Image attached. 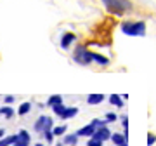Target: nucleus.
<instances>
[{"label": "nucleus", "mask_w": 156, "mask_h": 146, "mask_svg": "<svg viewBox=\"0 0 156 146\" xmlns=\"http://www.w3.org/2000/svg\"><path fill=\"white\" fill-rule=\"evenodd\" d=\"M111 134H113L111 130L108 129L106 125H102V127H97V129H95V132H94V136H92V137L102 141V143H106L108 139H111Z\"/></svg>", "instance_id": "5"}, {"label": "nucleus", "mask_w": 156, "mask_h": 146, "mask_svg": "<svg viewBox=\"0 0 156 146\" xmlns=\"http://www.w3.org/2000/svg\"><path fill=\"white\" fill-rule=\"evenodd\" d=\"M14 101H16L14 96H5V97H4V103H5V104H12Z\"/></svg>", "instance_id": "25"}, {"label": "nucleus", "mask_w": 156, "mask_h": 146, "mask_svg": "<svg viewBox=\"0 0 156 146\" xmlns=\"http://www.w3.org/2000/svg\"><path fill=\"white\" fill-rule=\"evenodd\" d=\"M33 129L37 132H44V130H49V129H54V122H52V118L47 117V115H40L37 118V122H35Z\"/></svg>", "instance_id": "4"}, {"label": "nucleus", "mask_w": 156, "mask_h": 146, "mask_svg": "<svg viewBox=\"0 0 156 146\" xmlns=\"http://www.w3.org/2000/svg\"><path fill=\"white\" fill-rule=\"evenodd\" d=\"M122 127L123 129H128V117L127 115H123L122 117Z\"/></svg>", "instance_id": "26"}, {"label": "nucleus", "mask_w": 156, "mask_h": 146, "mask_svg": "<svg viewBox=\"0 0 156 146\" xmlns=\"http://www.w3.org/2000/svg\"><path fill=\"white\" fill-rule=\"evenodd\" d=\"M11 146H16V144H11Z\"/></svg>", "instance_id": "30"}, {"label": "nucleus", "mask_w": 156, "mask_h": 146, "mask_svg": "<svg viewBox=\"0 0 156 146\" xmlns=\"http://www.w3.org/2000/svg\"><path fill=\"white\" fill-rule=\"evenodd\" d=\"M30 143H31L30 132H28V130H24V129H21V130H19V134H17L16 146H30Z\"/></svg>", "instance_id": "9"}, {"label": "nucleus", "mask_w": 156, "mask_h": 146, "mask_svg": "<svg viewBox=\"0 0 156 146\" xmlns=\"http://www.w3.org/2000/svg\"><path fill=\"white\" fill-rule=\"evenodd\" d=\"M111 141H113L115 146H128V137L123 134V132H113Z\"/></svg>", "instance_id": "7"}, {"label": "nucleus", "mask_w": 156, "mask_h": 146, "mask_svg": "<svg viewBox=\"0 0 156 146\" xmlns=\"http://www.w3.org/2000/svg\"><path fill=\"white\" fill-rule=\"evenodd\" d=\"M62 103V96H59V94H54V96H50L49 99H47V106H56V104H61Z\"/></svg>", "instance_id": "16"}, {"label": "nucleus", "mask_w": 156, "mask_h": 146, "mask_svg": "<svg viewBox=\"0 0 156 146\" xmlns=\"http://www.w3.org/2000/svg\"><path fill=\"white\" fill-rule=\"evenodd\" d=\"M73 59H75V63H78V64L87 66V64L92 63V52H90L85 45H76V49L73 52Z\"/></svg>", "instance_id": "3"}, {"label": "nucleus", "mask_w": 156, "mask_h": 146, "mask_svg": "<svg viewBox=\"0 0 156 146\" xmlns=\"http://www.w3.org/2000/svg\"><path fill=\"white\" fill-rule=\"evenodd\" d=\"M116 120H118L116 113H113V111L106 113V122H116Z\"/></svg>", "instance_id": "24"}, {"label": "nucleus", "mask_w": 156, "mask_h": 146, "mask_svg": "<svg viewBox=\"0 0 156 146\" xmlns=\"http://www.w3.org/2000/svg\"><path fill=\"white\" fill-rule=\"evenodd\" d=\"M35 146H44V144H42V143H37V144H35Z\"/></svg>", "instance_id": "28"}, {"label": "nucleus", "mask_w": 156, "mask_h": 146, "mask_svg": "<svg viewBox=\"0 0 156 146\" xmlns=\"http://www.w3.org/2000/svg\"><path fill=\"white\" fill-rule=\"evenodd\" d=\"M92 61L99 63L101 66H106V64H109V59H108L106 56H102V54H97V52H92Z\"/></svg>", "instance_id": "14"}, {"label": "nucleus", "mask_w": 156, "mask_h": 146, "mask_svg": "<svg viewBox=\"0 0 156 146\" xmlns=\"http://www.w3.org/2000/svg\"><path fill=\"white\" fill-rule=\"evenodd\" d=\"M76 40V35L75 33H71V31H66V33H62V37H61V47L66 51V49H69L73 45V42Z\"/></svg>", "instance_id": "6"}, {"label": "nucleus", "mask_w": 156, "mask_h": 146, "mask_svg": "<svg viewBox=\"0 0 156 146\" xmlns=\"http://www.w3.org/2000/svg\"><path fill=\"white\" fill-rule=\"evenodd\" d=\"M95 129H97V125H94L92 122H90V124L83 125V127L78 130L76 134L80 136V137H92V136H94V132H95Z\"/></svg>", "instance_id": "8"}, {"label": "nucleus", "mask_w": 156, "mask_h": 146, "mask_svg": "<svg viewBox=\"0 0 156 146\" xmlns=\"http://www.w3.org/2000/svg\"><path fill=\"white\" fill-rule=\"evenodd\" d=\"M104 101V94H89L87 96V103L95 106V104H101V103Z\"/></svg>", "instance_id": "10"}, {"label": "nucleus", "mask_w": 156, "mask_h": 146, "mask_svg": "<svg viewBox=\"0 0 156 146\" xmlns=\"http://www.w3.org/2000/svg\"><path fill=\"white\" fill-rule=\"evenodd\" d=\"M66 125H57V127H54L52 129V132H54V136H64L66 134Z\"/></svg>", "instance_id": "20"}, {"label": "nucleus", "mask_w": 156, "mask_h": 146, "mask_svg": "<svg viewBox=\"0 0 156 146\" xmlns=\"http://www.w3.org/2000/svg\"><path fill=\"white\" fill-rule=\"evenodd\" d=\"M156 143V134L153 132H147V146H153Z\"/></svg>", "instance_id": "23"}, {"label": "nucleus", "mask_w": 156, "mask_h": 146, "mask_svg": "<svg viewBox=\"0 0 156 146\" xmlns=\"http://www.w3.org/2000/svg\"><path fill=\"white\" fill-rule=\"evenodd\" d=\"M122 31L128 37H144L146 35V23L144 21H123Z\"/></svg>", "instance_id": "2"}, {"label": "nucleus", "mask_w": 156, "mask_h": 146, "mask_svg": "<svg viewBox=\"0 0 156 146\" xmlns=\"http://www.w3.org/2000/svg\"><path fill=\"white\" fill-rule=\"evenodd\" d=\"M64 110H66V104H64V103H61V104H56V106H52V111L56 113L57 117H61Z\"/></svg>", "instance_id": "19"}, {"label": "nucleus", "mask_w": 156, "mask_h": 146, "mask_svg": "<svg viewBox=\"0 0 156 146\" xmlns=\"http://www.w3.org/2000/svg\"><path fill=\"white\" fill-rule=\"evenodd\" d=\"M87 146H102V141L95 139V137H89V141H87Z\"/></svg>", "instance_id": "21"}, {"label": "nucleus", "mask_w": 156, "mask_h": 146, "mask_svg": "<svg viewBox=\"0 0 156 146\" xmlns=\"http://www.w3.org/2000/svg\"><path fill=\"white\" fill-rule=\"evenodd\" d=\"M30 111H31V103H30V101H24L21 106H19V110H17L19 117H24V115H28Z\"/></svg>", "instance_id": "15"}, {"label": "nucleus", "mask_w": 156, "mask_h": 146, "mask_svg": "<svg viewBox=\"0 0 156 146\" xmlns=\"http://www.w3.org/2000/svg\"><path fill=\"white\" fill-rule=\"evenodd\" d=\"M44 136H45V139L49 141V143H52V141H54V137H56V136H54V132H52V129L44 130Z\"/></svg>", "instance_id": "22"}, {"label": "nucleus", "mask_w": 156, "mask_h": 146, "mask_svg": "<svg viewBox=\"0 0 156 146\" xmlns=\"http://www.w3.org/2000/svg\"><path fill=\"white\" fill-rule=\"evenodd\" d=\"M101 2L104 4L108 12H111L115 16H123L134 9L130 0H101Z\"/></svg>", "instance_id": "1"}, {"label": "nucleus", "mask_w": 156, "mask_h": 146, "mask_svg": "<svg viewBox=\"0 0 156 146\" xmlns=\"http://www.w3.org/2000/svg\"><path fill=\"white\" fill-rule=\"evenodd\" d=\"M57 146H62V144H57Z\"/></svg>", "instance_id": "29"}, {"label": "nucleus", "mask_w": 156, "mask_h": 146, "mask_svg": "<svg viewBox=\"0 0 156 146\" xmlns=\"http://www.w3.org/2000/svg\"><path fill=\"white\" fill-rule=\"evenodd\" d=\"M109 103H111L113 106H123V101H122V96L120 94H111L109 96Z\"/></svg>", "instance_id": "17"}, {"label": "nucleus", "mask_w": 156, "mask_h": 146, "mask_svg": "<svg viewBox=\"0 0 156 146\" xmlns=\"http://www.w3.org/2000/svg\"><path fill=\"white\" fill-rule=\"evenodd\" d=\"M0 115H4V117H7V118H12V117H14V110L5 104L4 108H0Z\"/></svg>", "instance_id": "18"}, {"label": "nucleus", "mask_w": 156, "mask_h": 146, "mask_svg": "<svg viewBox=\"0 0 156 146\" xmlns=\"http://www.w3.org/2000/svg\"><path fill=\"white\" fill-rule=\"evenodd\" d=\"M4 136H5V130H4V129H0V139H2Z\"/></svg>", "instance_id": "27"}, {"label": "nucleus", "mask_w": 156, "mask_h": 146, "mask_svg": "<svg viewBox=\"0 0 156 146\" xmlns=\"http://www.w3.org/2000/svg\"><path fill=\"white\" fill-rule=\"evenodd\" d=\"M76 113H78V108H76V106H66V110L62 111V115H61L59 118H62V120H68V118H73Z\"/></svg>", "instance_id": "11"}, {"label": "nucleus", "mask_w": 156, "mask_h": 146, "mask_svg": "<svg viewBox=\"0 0 156 146\" xmlns=\"http://www.w3.org/2000/svg\"><path fill=\"white\" fill-rule=\"evenodd\" d=\"M17 143V134L14 136H4L0 139V146H11V144H16Z\"/></svg>", "instance_id": "13"}, {"label": "nucleus", "mask_w": 156, "mask_h": 146, "mask_svg": "<svg viewBox=\"0 0 156 146\" xmlns=\"http://www.w3.org/2000/svg\"><path fill=\"white\" fill-rule=\"evenodd\" d=\"M78 137H80V136H78L76 132H75V134H64L62 143L68 144V146H73V144H76V143H78Z\"/></svg>", "instance_id": "12"}]
</instances>
